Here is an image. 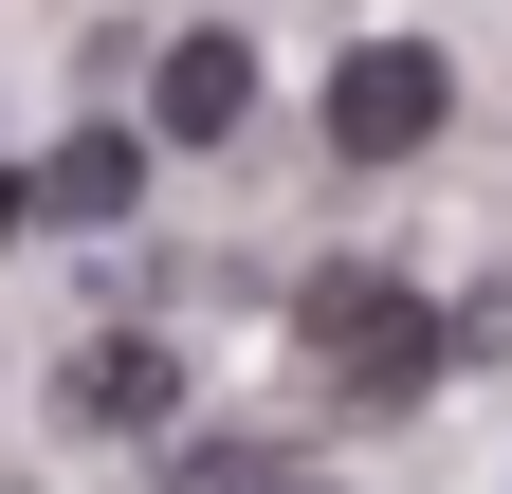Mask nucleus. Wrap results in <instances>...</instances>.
Here are the masks:
<instances>
[{
	"instance_id": "obj_1",
	"label": "nucleus",
	"mask_w": 512,
	"mask_h": 494,
	"mask_svg": "<svg viewBox=\"0 0 512 494\" xmlns=\"http://www.w3.org/2000/svg\"><path fill=\"white\" fill-rule=\"evenodd\" d=\"M293 330H311V366H330V385H366V403H403L421 366H439V348H421V293H403V275H366V257H348V275H311V293H293Z\"/></svg>"
},
{
	"instance_id": "obj_2",
	"label": "nucleus",
	"mask_w": 512,
	"mask_h": 494,
	"mask_svg": "<svg viewBox=\"0 0 512 494\" xmlns=\"http://www.w3.org/2000/svg\"><path fill=\"white\" fill-rule=\"evenodd\" d=\"M439 110H458L439 37H366L348 74H330V147H348V165H403V147H439Z\"/></svg>"
},
{
	"instance_id": "obj_3",
	"label": "nucleus",
	"mask_w": 512,
	"mask_h": 494,
	"mask_svg": "<svg viewBox=\"0 0 512 494\" xmlns=\"http://www.w3.org/2000/svg\"><path fill=\"white\" fill-rule=\"evenodd\" d=\"M147 129H165V147H238V129H256V37H220V19H202V37H165Z\"/></svg>"
},
{
	"instance_id": "obj_4",
	"label": "nucleus",
	"mask_w": 512,
	"mask_h": 494,
	"mask_svg": "<svg viewBox=\"0 0 512 494\" xmlns=\"http://www.w3.org/2000/svg\"><path fill=\"white\" fill-rule=\"evenodd\" d=\"M128 183H147V147H128V129H74V147L19 183V220H128Z\"/></svg>"
},
{
	"instance_id": "obj_5",
	"label": "nucleus",
	"mask_w": 512,
	"mask_h": 494,
	"mask_svg": "<svg viewBox=\"0 0 512 494\" xmlns=\"http://www.w3.org/2000/svg\"><path fill=\"white\" fill-rule=\"evenodd\" d=\"M165 403H183L165 348H92V366H74V421H165Z\"/></svg>"
},
{
	"instance_id": "obj_6",
	"label": "nucleus",
	"mask_w": 512,
	"mask_h": 494,
	"mask_svg": "<svg viewBox=\"0 0 512 494\" xmlns=\"http://www.w3.org/2000/svg\"><path fill=\"white\" fill-rule=\"evenodd\" d=\"M0 238H19V183H0Z\"/></svg>"
}]
</instances>
